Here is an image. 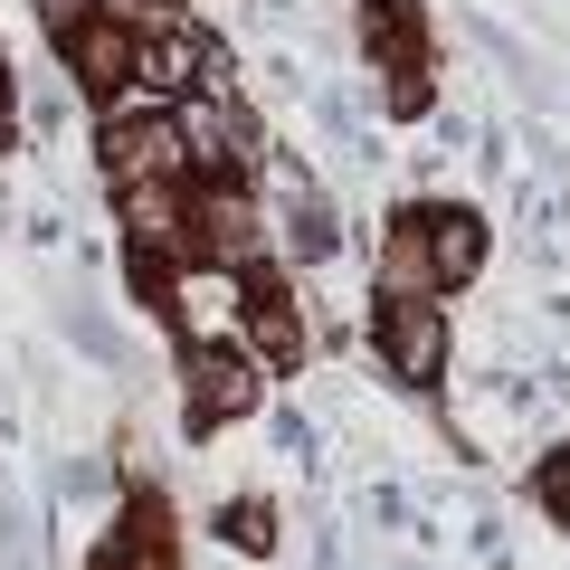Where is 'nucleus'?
<instances>
[{"mask_svg":"<svg viewBox=\"0 0 570 570\" xmlns=\"http://www.w3.org/2000/svg\"><path fill=\"white\" fill-rule=\"evenodd\" d=\"M105 181H190V153H181V124L171 105H142L134 86L115 96V124H105Z\"/></svg>","mask_w":570,"mask_h":570,"instance_id":"obj_1","label":"nucleus"},{"mask_svg":"<svg viewBox=\"0 0 570 570\" xmlns=\"http://www.w3.org/2000/svg\"><path fill=\"white\" fill-rule=\"evenodd\" d=\"M163 305H171L181 352H200V343H238V324H247V266H209V257H190V266H171V276H163Z\"/></svg>","mask_w":570,"mask_h":570,"instance_id":"obj_2","label":"nucleus"},{"mask_svg":"<svg viewBox=\"0 0 570 570\" xmlns=\"http://www.w3.org/2000/svg\"><path fill=\"white\" fill-rule=\"evenodd\" d=\"M171 124H181L190 181H238L247 153H257V134H247V115L228 105V86H190V96H171Z\"/></svg>","mask_w":570,"mask_h":570,"instance_id":"obj_3","label":"nucleus"},{"mask_svg":"<svg viewBox=\"0 0 570 570\" xmlns=\"http://www.w3.org/2000/svg\"><path fill=\"white\" fill-rule=\"evenodd\" d=\"M371 343H381L390 381L428 390L438 371H448V305H438V295H390L381 324H371Z\"/></svg>","mask_w":570,"mask_h":570,"instance_id":"obj_4","label":"nucleus"},{"mask_svg":"<svg viewBox=\"0 0 570 570\" xmlns=\"http://www.w3.org/2000/svg\"><path fill=\"white\" fill-rule=\"evenodd\" d=\"M209 77H219L209 39L190 20H163V29H142V39H134V77H124V86H134L142 105H171V96H190V86H209Z\"/></svg>","mask_w":570,"mask_h":570,"instance_id":"obj_5","label":"nucleus"},{"mask_svg":"<svg viewBox=\"0 0 570 570\" xmlns=\"http://www.w3.org/2000/svg\"><path fill=\"white\" fill-rule=\"evenodd\" d=\"M181 381H190V419H200V428H219V419H247V409L266 400V362H257L247 343H200Z\"/></svg>","mask_w":570,"mask_h":570,"instance_id":"obj_6","label":"nucleus"},{"mask_svg":"<svg viewBox=\"0 0 570 570\" xmlns=\"http://www.w3.org/2000/svg\"><path fill=\"white\" fill-rule=\"evenodd\" d=\"M190 238H200V257L209 266H257L266 247V209L247 200L238 181H209V190H190Z\"/></svg>","mask_w":570,"mask_h":570,"instance_id":"obj_7","label":"nucleus"},{"mask_svg":"<svg viewBox=\"0 0 570 570\" xmlns=\"http://www.w3.org/2000/svg\"><path fill=\"white\" fill-rule=\"evenodd\" d=\"M58 48H67V67H77L86 86H124V77H134V29L96 20V10H86V20H67Z\"/></svg>","mask_w":570,"mask_h":570,"instance_id":"obj_8","label":"nucleus"},{"mask_svg":"<svg viewBox=\"0 0 570 570\" xmlns=\"http://www.w3.org/2000/svg\"><path fill=\"white\" fill-rule=\"evenodd\" d=\"M238 343H257V362L285 371V362H305V314L285 305L276 285H247V324H238Z\"/></svg>","mask_w":570,"mask_h":570,"instance_id":"obj_9","label":"nucleus"},{"mask_svg":"<svg viewBox=\"0 0 570 570\" xmlns=\"http://www.w3.org/2000/svg\"><path fill=\"white\" fill-rule=\"evenodd\" d=\"M381 295H438V266H428V209H409L400 228H381Z\"/></svg>","mask_w":570,"mask_h":570,"instance_id":"obj_10","label":"nucleus"},{"mask_svg":"<svg viewBox=\"0 0 570 570\" xmlns=\"http://www.w3.org/2000/svg\"><path fill=\"white\" fill-rule=\"evenodd\" d=\"M475 257H485V228L466 209H428V266H438V285H466Z\"/></svg>","mask_w":570,"mask_h":570,"instance_id":"obj_11","label":"nucleus"},{"mask_svg":"<svg viewBox=\"0 0 570 570\" xmlns=\"http://www.w3.org/2000/svg\"><path fill=\"white\" fill-rule=\"evenodd\" d=\"M219 532H238V551H266V542H276V532H266V513H257V504H247V513H228Z\"/></svg>","mask_w":570,"mask_h":570,"instance_id":"obj_12","label":"nucleus"},{"mask_svg":"<svg viewBox=\"0 0 570 570\" xmlns=\"http://www.w3.org/2000/svg\"><path fill=\"white\" fill-rule=\"evenodd\" d=\"M48 10V29H67V20H86V0H39Z\"/></svg>","mask_w":570,"mask_h":570,"instance_id":"obj_13","label":"nucleus"},{"mask_svg":"<svg viewBox=\"0 0 570 570\" xmlns=\"http://www.w3.org/2000/svg\"><path fill=\"white\" fill-rule=\"evenodd\" d=\"M551 513H561V532H570V475L551 466Z\"/></svg>","mask_w":570,"mask_h":570,"instance_id":"obj_14","label":"nucleus"},{"mask_svg":"<svg viewBox=\"0 0 570 570\" xmlns=\"http://www.w3.org/2000/svg\"><path fill=\"white\" fill-rule=\"evenodd\" d=\"M561 475H570V448H561Z\"/></svg>","mask_w":570,"mask_h":570,"instance_id":"obj_15","label":"nucleus"}]
</instances>
